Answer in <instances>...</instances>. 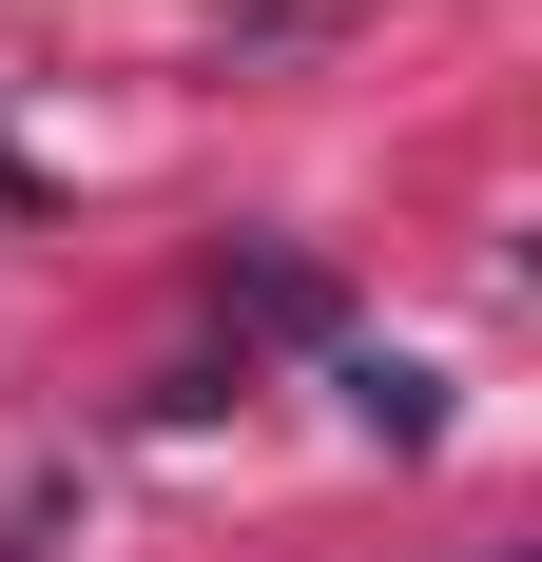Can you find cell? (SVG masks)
<instances>
[{"label": "cell", "mask_w": 542, "mask_h": 562, "mask_svg": "<svg viewBox=\"0 0 542 562\" xmlns=\"http://www.w3.org/2000/svg\"><path fill=\"white\" fill-rule=\"evenodd\" d=\"M233 311H252V330H291V349H310V330H329V272H291V252H252V272H233Z\"/></svg>", "instance_id": "cell-2"}, {"label": "cell", "mask_w": 542, "mask_h": 562, "mask_svg": "<svg viewBox=\"0 0 542 562\" xmlns=\"http://www.w3.org/2000/svg\"><path fill=\"white\" fill-rule=\"evenodd\" d=\"M329 389L369 407L387 447H445V389H427V369H407V349H329Z\"/></svg>", "instance_id": "cell-1"}]
</instances>
